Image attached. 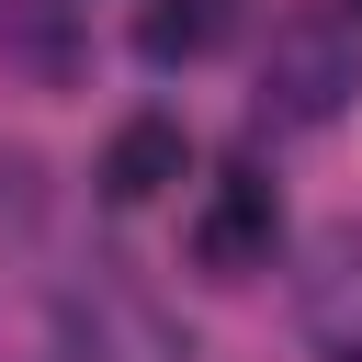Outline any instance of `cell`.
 Segmentation results:
<instances>
[{
  "instance_id": "obj_1",
  "label": "cell",
  "mask_w": 362,
  "mask_h": 362,
  "mask_svg": "<svg viewBox=\"0 0 362 362\" xmlns=\"http://www.w3.org/2000/svg\"><path fill=\"white\" fill-rule=\"evenodd\" d=\"M351 90H362V45H351V23L305 11V23L272 34V57H260V102H272L283 124H328V113H351Z\"/></svg>"
},
{
  "instance_id": "obj_2",
  "label": "cell",
  "mask_w": 362,
  "mask_h": 362,
  "mask_svg": "<svg viewBox=\"0 0 362 362\" xmlns=\"http://www.w3.org/2000/svg\"><path fill=\"white\" fill-rule=\"evenodd\" d=\"M272 249H283V192H272L260 170H226V181L192 204V272L249 283V272H272Z\"/></svg>"
},
{
  "instance_id": "obj_3",
  "label": "cell",
  "mask_w": 362,
  "mask_h": 362,
  "mask_svg": "<svg viewBox=\"0 0 362 362\" xmlns=\"http://www.w3.org/2000/svg\"><path fill=\"white\" fill-rule=\"evenodd\" d=\"M294 328L328 362H362V226H328L294 272Z\"/></svg>"
},
{
  "instance_id": "obj_4",
  "label": "cell",
  "mask_w": 362,
  "mask_h": 362,
  "mask_svg": "<svg viewBox=\"0 0 362 362\" xmlns=\"http://www.w3.org/2000/svg\"><path fill=\"white\" fill-rule=\"evenodd\" d=\"M181 170H192V136H181L170 113H136V124H113V147H102V192H113V204H158Z\"/></svg>"
},
{
  "instance_id": "obj_5",
  "label": "cell",
  "mask_w": 362,
  "mask_h": 362,
  "mask_svg": "<svg viewBox=\"0 0 362 362\" xmlns=\"http://www.w3.org/2000/svg\"><path fill=\"white\" fill-rule=\"evenodd\" d=\"M226 23H238V0H147L136 11V57L147 68H192V57L226 45Z\"/></svg>"
},
{
  "instance_id": "obj_6",
  "label": "cell",
  "mask_w": 362,
  "mask_h": 362,
  "mask_svg": "<svg viewBox=\"0 0 362 362\" xmlns=\"http://www.w3.org/2000/svg\"><path fill=\"white\" fill-rule=\"evenodd\" d=\"M339 11H351V23H362V0H339Z\"/></svg>"
}]
</instances>
